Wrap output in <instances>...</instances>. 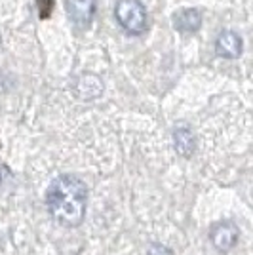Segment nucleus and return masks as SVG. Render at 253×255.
I'll return each instance as SVG.
<instances>
[{
	"mask_svg": "<svg viewBox=\"0 0 253 255\" xmlns=\"http://www.w3.org/2000/svg\"><path fill=\"white\" fill-rule=\"evenodd\" d=\"M115 19L122 31L131 36L145 34L148 27V13L141 0H116Z\"/></svg>",
	"mask_w": 253,
	"mask_h": 255,
	"instance_id": "2",
	"label": "nucleus"
},
{
	"mask_svg": "<svg viewBox=\"0 0 253 255\" xmlns=\"http://www.w3.org/2000/svg\"><path fill=\"white\" fill-rule=\"evenodd\" d=\"M65 8L76 27H90L97 11V0H65Z\"/></svg>",
	"mask_w": 253,
	"mask_h": 255,
	"instance_id": "4",
	"label": "nucleus"
},
{
	"mask_svg": "<svg viewBox=\"0 0 253 255\" xmlns=\"http://www.w3.org/2000/svg\"><path fill=\"white\" fill-rule=\"evenodd\" d=\"M238 238H240V229L234 221H221V223L213 225L210 231L211 244L221 254L231 252L238 242Z\"/></svg>",
	"mask_w": 253,
	"mask_h": 255,
	"instance_id": "3",
	"label": "nucleus"
},
{
	"mask_svg": "<svg viewBox=\"0 0 253 255\" xmlns=\"http://www.w3.org/2000/svg\"><path fill=\"white\" fill-rule=\"evenodd\" d=\"M145 255H173V254H171V250H169V248H166L164 244L152 242V244H148L147 254H145Z\"/></svg>",
	"mask_w": 253,
	"mask_h": 255,
	"instance_id": "9",
	"label": "nucleus"
},
{
	"mask_svg": "<svg viewBox=\"0 0 253 255\" xmlns=\"http://www.w3.org/2000/svg\"><path fill=\"white\" fill-rule=\"evenodd\" d=\"M74 96L82 101H94L97 97L103 94V80L97 75H92V73H86V75H80L73 84Z\"/></svg>",
	"mask_w": 253,
	"mask_h": 255,
	"instance_id": "6",
	"label": "nucleus"
},
{
	"mask_svg": "<svg viewBox=\"0 0 253 255\" xmlns=\"http://www.w3.org/2000/svg\"><path fill=\"white\" fill-rule=\"evenodd\" d=\"M244 52V40L238 32L225 29L215 38V53L223 59H238Z\"/></svg>",
	"mask_w": 253,
	"mask_h": 255,
	"instance_id": "5",
	"label": "nucleus"
},
{
	"mask_svg": "<svg viewBox=\"0 0 253 255\" xmlns=\"http://www.w3.org/2000/svg\"><path fill=\"white\" fill-rule=\"evenodd\" d=\"M10 173H11L10 168H8L6 164H2V162H0V185L8 179V177H10Z\"/></svg>",
	"mask_w": 253,
	"mask_h": 255,
	"instance_id": "10",
	"label": "nucleus"
},
{
	"mask_svg": "<svg viewBox=\"0 0 253 255\" xmlns=\"http://www.w3.org/2000/svg\"><path fill=\"white\" fill-rule=\"evenodd\" d=\"M202 21H204V17H202L200 10H196V8H183V10L173 13L171 25H173L175 31L179 32H196L200 31Z\"/></svg>",
	"mask_w": 253,
	"mask_h": 255,
	"instance_id": "8",
	"label": "nucleus"
},
{
	"mask_svg": "<svg viewBox=\"0 0 253 255\" xmlns=\"http://www.w3.org/2000/svg\"><path fill=\"white\" fill-rule=\"evenodd\" d=\"M173 149L183 158H190L196 150V137L187 124H177L173 128Z\"/></svg>",
	"mask_w": 253,
	"mask_h": 255,
	"instance_id": "7",
	"label": "nucleus"
},
{
	"mask_svg": "<svg viewBox=\"0 0 253 255\" xmlns=\"http://www.w3.org/2000/svg\"><path fill=\"white\" fill-rule=\"evenodd\" d=\"M88 187L73 173H61L46 191V208L53 219L67 229L80 227L86 217Z\"/></svg>",
	"mask_w": 253,
	"mask_h": 255,
	"instance_id": "1",
	"label": "nucleus"
}]
</instances>
